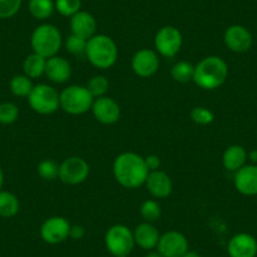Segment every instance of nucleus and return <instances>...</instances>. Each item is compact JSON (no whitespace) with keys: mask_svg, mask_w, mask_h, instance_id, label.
<instances>
[{"mask_svg":"<svg viewBox=\"0 0 257 257\" xmlns=\"http://www.w3.org/2000/svg\"><path fill=\"white\" fill-rule=\"evenodd\" d=\"M112 172L116 182L126 189L142 187L149 174L144 158L133 152L118 155L113 162Z\"/></svg>","mask_w":257,"mask_h":257,"instance_id":"nucleus-1","label":"nucleus"},{"mask_svg":"<svg viewBox=\"0 0 257 257\" xmlns=\"http://www.w3.org/2000/svg\"><path fill=\"white\" fill-rule=\"evenodd\" d=\"M228 77V64L218 56H208L194 66L193 81L202 90L212 91L221 87Z\"/></svg>","mask_w":257,"mask_h":257,"instance_id":"nucleus-2","label":"nucleus"},{"mask_svg":"<svg viewBox=\"0 0 257 257\" xmlns=\"http://www.w3.org/2000/svg\"><path fill=\"white\" fill-rule=\"evenodd\" d=\"M85 56L96 68L107 70L117 61L118 49L111 37L105 34H95L87 41Z\"/></svg>","mask_w":257,"mask_h":257,"instance_id":"nucleus-3","label":"nucleus"},{"mask_svg":"<svg viewBox=\"0 0 257 257\" xmlns=\"http://www.w3.org/2000/svg\"><path fill=\"white\" fill-rule=\"evenodd\" d=\"M63 44L61 32L52 24H41L33 31L31 37V46L34 53L51 58L58 54Z\"/></svg>","mask_w":257,"mask_h":257,"instance_id":"nucleus-4","label":"nucleus"},{"mask_svg":"<svg viewBox=\"0 0 257 257\" xmlns=\"http://www.w3.org/2000/svg\"><path fill=\"white\" fill-rule=\"evenodd\" d=\"M93 100L86 86L72 85L59 93V108L70 115H82L91 110Z\"/></svg>","mask_w":257,"mask_h":257,"instance_id":"nucleus-5","label":"nucleus"},{"mask_svg":"<svg viewBox=\"0 0 257 257\" xmlns=\"http://www.w3.org/2000/svg\"><path fill=\"white\" fill-rule=\"evenodd\" d=\"M105 246L115 257L128 256L135 246L134 233L123 224H115L106 232Z\"/></svg>","mask_w":257,"mask_h":257,"instance_id":"nucleus-6","label":"nucleus"},{"mask_svg":"<svg viewBox=\"0 0 257 257\" xmlns=\"http://www.w3.org/2000/svg\"><path fill=\"white\" fill-rule=\"evenodd\" d=\"M32 110L41 115H51L59 108V93L52 86L46 83L36 85L28 96Z\"/></svg>","mask_w":257,"mask_h":257,"instance_id":"nucleus-7","label":"nucleus"},{"mask_svg":"<svg viewBox=\"0 0 257 257\" xmlns=\"http://www.w3.org/2000/svg\"><path fill=\"white\" fill-rule=\"evenodd\" d=\"M183 44V36L178 28L165 26L157 32L154 37V46L157 53L165 58H172L179 53Z\"/></svg>","mask_w":257,"mask_h":257,"instance_id":"nucleus-8","label":"nucleus"},{"mask_svg":"<svg viewBox=\"0 0 257 257\" xmlns=\"http://www.w3.org/2000/svg\"><path fill=\"white\" fill-rule=\"evenodd\" d=\"M88 174L90 165L81 157H70L59 164L58 178L64 184H81L87 179Z\"/></svg>","mask_w":257,"mask_h":257,"instance_id":"nucleus-9","label":"nucleus"},{"mask_svg":"<svg viewBox=\"0 0 257 257\" xmlns=\"http://www.w3.org/2000/svg\"><path fill=\"white\" fill-rule=\"evenodd\" d=\"M71 223L61 216L46 219L41 226V237L49 244H58L70 237Z\"/></svg>","mask_w":257,"mask_h":257,"instance_id":"nucleus-10","label":"nucleus"},{"mask_svg":"<svg viewBox=\"0 0 257 257\" xmlns=\"http://www.w3.org/2000/svg\"><path fill=\"white\" fill-rule=\"evenodd\" d=\"M160 66L159 56L155 51L143 48L133 56L132 68L137 76L142 78H149L158 72Z\"/></svg>","mask_w":257,"mask_h":257,"instance_id":"nucleus-11","label":"nucleus"},{"mask_svg":"<svg viewBox=\"0 0 257 257\" xmlns=\"http://www.w3.org/2000/svg\"><path fill=\"white\" fill-rule=\"evenodd\" d=\"M189 249L187 237L178 231L165 232L160 236L157 251L163 257H182Z\"/></svg>","mask_w":257,"mask_h":257,"instance_id":"nucleus-12","label":"nucleus"},{"mask_svg":"<svg viewBox=\"0 0 257 257\" xmlns=\"http://www.w3.org/2000/svg\"><path fill=\"white\" fill-rule=\"evenodd\" d=\"M224 44L234 53H246L252 47V34L246 27L233 24L226 29L223 36Z\"/></svg>","mask_w":257,"mask_h":257,"instance_id":"nucleus-13","label":"nucleus"},{"mask_svg":"<svg viewBox=\"0 0 257 257\" xmlns=\"http://www.w3.org/2000/svg\"><path fill=\"white\" fill-rule=\"evenodd\" d=\"M91 111L96 120L103 125H112L117 122L121 116L120 105L113 98L107 97V96L95 98Z\"/></svg>","mask_w":257,"mask_h":257,"instance_id":"nucleus-14","label":"nucleus"},{"mask_svg":"<svg viewBox=\"0 0 257 257\" xmlns=\"http://www.w3.org/2000/svg\"><path fill=\"white\" fill-rule=\"evenodd\" d=\"M227 252L229 257H256L257 239L252 234L244 232L234 234L228 241Z\"/></svg>","mask_w":257,"mask_h":257,"instance_id":"nucleus-15","label":"nucleus"},{"mask_svg":"<svg viewBox=\"0 0 257 257\" xmlns=\"http://www.w3.org/2000/svg\"><path fill=\"white\" fill-rule=\"evenodd\" d=\"M234 187L243 196H257V165H243L234 173Z\"/></svg>","mask_w":257,"mask_h":257,"instance_id":"nucleus-16","label":"nucleus"},{"mask_svg":"<svg viewBox=\"0 0 257 257\" xmlns=\"http://www.w3.org/2000/svg\"><path fill=\"white\" fill-rule=\"evenodd\" d=\"M145 185L154 198H167L173 192V182L169 175L163 170H153L148 174Z\"/></svg>","mask_w":257,"mask_h":257,"instance_id":"nucleus-17","label":"nucleus"},{"mask_svg":"<svg viewBox=\"0 0 257 257\" xmlns=\"http://www.w3.org/2000/svg\"><path fill=\"white\" fill-rule=\"evenodd\" d=\"M70 19L71 33L75 34V36H78L88 41V39L92 38L96 34L97 22H96L95 17L91 13H88V12L80 11L75 16L71 17Z\"/></svg>","mask_w":257,"mask_h":257,"instance_id":"nucleus-18","label":"nucleus"},{"mask_svg":"<svg viewBox=\"0 0 257 257\" xmlns=\"http://www.w3.org/2000/svg\"><path fill=\"white\" fill-rule=\"evenodd\" d=\"M44 75L48 77L49 81L54 83H64L70 80L72 75V68L68 59L61 56H54L47 59L46 72Z\"/></svg>","mask_w":257,"mask_h":257,"instance_id":"nucleus-19","label":"nucleus"},{"mask_svg":"<svg viewBox=\"0 0 257 257\" xmlns=\"http://www.w3.org/2000/svg\"><path fill=\"white\" fill-rule=\"evenodd\" d=\"M133 233H134L135 244L142 247L143 249H147V251L157 248L160 236H162L157 227L149 222H143V223L138 224Z\"/></svg>","mask_w":257,"mask_h":257,"instance_id":"nucleus-20","label":"nucleus"},{"mask_svg":"<svg viewBox=\"0 0 257 257\" xmlns=\"http://www.w3.org/2000/svg\"><path fill=\"white\" fill-rule=\"evenodd\" d=\"M247 158H248V154H247L246 149L241 145L234 144L224 150L222 163H223L224 169L228 170V172L236 173L243 165H246Z\"/></svg>","mask_w":257,"mask_h":257,"instance_id":"nucleus-21","label":"nucleus"},{"mask_svg":"<svg viewBox=\"0 0 257 257\" xmlns=\"http://www.w3.org/2000/svg\"><path fill=\"white\" fill-rule=\"evenodd\" d=\"M46 63L47 58H44V57L39 56V54L33 52L32 54L27 56V58L23 62L24 75L28 76L31 80L39 78L46 72Z\"/></svg>","mask_w":257,"mask_h":257,"instance_id":"nucleus-22","label":"nucleus"},{"mask_svg":"<svg viewBox=\"0 0 257 257\" xmlns=\"http://www.w3.org/2000/svg\"><path fill=\"white\" fill-rule=\"evenodd\" d=\"M21 203L16 194L8 190H0V217L11 218L19 212Z\"/></svg>","mask_w":257,"mask_h":257,"instance_id":"nucleus-23","label":"nucleus"},{"mask_svg":"<svg viewBox=\"0 0 257 257\" xmlns=\"http://www.w3.org/2000/svg\"><path fill=\"white\" fill-rule=\"evenodd\" d=\"M28 9L32 17L38 21H46L51 18L53 12L56 11L53 0H29Z\"/></svg>","mask_w":257,"mask_h":257,"instance_id":"nucleus-24","label":"nucleus"},{"mask_svg":"<svg viewBox=\"0 0 257 257\" xmlns=\"http://www.w3.org/2000/svg\"><path fill=\"white\" fill-rule=\"evenodd\" d=\"M172 78L175 82L187 83L189 81H193L194 76V66L190 62L179 61L174 64L170 71Z\"/></svg>","mask_w":257,"mask_h":257,"instance_id":"nucleus-25","label":"nucleus"},{"mask_svg":"<svg viewBox=\"0 0 257 257\" xmlns=\"http://www.w3.org/2000/svg\"><path fill=\"white\" fill-rule=\"evenodd\" d=\"M11 91L17 97H28L34 85L31 78L26 75H17L11 80Z\"/></svg>","mask_w":257,"mask_h":257,"instance_id":"nucleus-26","label":"nucleus"},{"mask_svg":"<svg viewBox=\"0 0 257 257\" xmlns=\"http://www.w3.org/2000/svg\"><path fill=\"white\" fill-rule=\"evenodd\" d=\"M140 214L145 222L154 223L162 216V207L154 199H148L140 207Z\"/></svg>","mask_w":257,"mask_h":257,"instance_id":"nucleus-27","label":"nucleus"},{"mask_svg":"<svg viewBox=\"0 0 257 257\" xmlns=\"http://www.w3.org/2000/svg\"><path fill=\"white\" fill-rule=\"evenodd\" d=\"M108 80L105 77V76H93L90 81L87 82V90L88 92L92 95L93 98H98V97H102V96L106 95L108 90Z\"/></svg>","mask_w":257,"mask_h":257,"instance_id":"nucleus-28","label":"nucleus"},{"mask_svg":"<svg viewBox=\"0 0 257 257\" xmlns=\"http://www.w3.org/2000/svg\"><path fill=\"white\" fill-rule=\"evenodd\" d=\"M82 0H56L54 2V8L61 14L62 17H71L75 16L76 13L81 11Z\"/></svg>","mask_w":257,"mask_h":257,"instance_id":"nucleus-29","label":"nucleus"},{"mask_svg":"<svg viewBox=\"0 0 257 257\" xmlns=\"http://www.w3.org/2000/svg\"><path fill=\"white\" fill-rule=\"evenodd\" d=\"M37 172L42 179L54 180L59 175V164L52 159H44L38 164Z\"/></svg>","mask_w":257,"mask_h":257,"instance_id":"nucleus-30","label":"nucleus"},{"mask_svg":"<svg viewBox=\"0 0 257 257\" xmlns=\"http://www.w3.org/2000/svg\"><path fill=\"white\" fill-rule=\"evenodd\" d=\"M19 116V108L13 102L0 103V123L9 125L17 121Z\"/></svg>","mask_w":257,"mask_h":257,"instance_id":"nucleus-31","label":"nucleus"},{"mask_svg":"<svg viewBox=\"0 0 257 257\" xmlns=\"http://www.w3.org/2000/svg\"><path fill=\"white\" fill-rule=\"evenodd\" d=\"M64 47L67 49V52H70L71 54H85L86 52V46H87V39H83L81 37L75 36V34L71 33L70 37H67V39L63 42Z\"/></svg>","mask_w":257,"mask_h":257,"instance_id":"nucleus-32","label":"nucleus"},{"mask_svg":"<svg viewBox=\"0 0 257 257\" xmlns=\"http://www.w3.org/2000/svg\"><path fill=\"white\" fill-rule=\"evenodd\" d=\"M190 118L198 125H208V123L213 122L214 113L209 108L198 106L190 111Z\"/></svg>","mask_w":257,"mask_h":257,"instance_id":"nucleus-33","label":"nucleus"},{"mask_svg":"<svg viewBox=\"0 0 257 257\" xmlns=\"http://www.w3.org/2000/svg\"><path fill=\"white\" fill-rule=\"evenodd\" d=\"M23 0H0V19H9L16 16Z\"/></svg>","mask_w":257,"mask_h":257,"instance_id":"nucleus-34","label":"nucleus"},{"mask_svg":"<svg viewBox=\"0 0 257 257\" xmlns=\"http://www.w3.org/2000/svg\"><path fill=\"white\" fill-rule=\"evenodd\" d=\"M145 159V164H147L148 169H149V172H153V170H158L160 168V164H162V162H160V158L158 157V155H148L147 158H144Z\"/></svg>","mask_w":257,"mask_h":257,"instance_id":"nucleus-35","label":"nucleus"},{"mask_svg":"<svg viewBox=\"0 0 257 257\" xmlns=\"http://www.w3.org/2000/svg\"><path fill=\"white\" fill-rule=\"evenodd\" d=\"M85 236V228L80 224H71V229H70V238L72 239H81L83 238Z\"/></svg>","mask_w":257,"mask_h":257,"instance_id":"nucleus-36","label":"nucleus"},{"mask_svg":"<svg viewBox=\"0 0 257 257\" xmlns=\"http://www.w3.org/2000/svg\"><path fill=\"white\" fill-rule=\"evenodd\" d=\"M182 257H201V256H199L196 251H189V249H188V251L185 252Z\"/></svg>","mask_w":257,"mask_h":257,"instance_id":"nucleus-37","label":"nucleus"},{"mask_svg":"<svg viewBox=\"0 0 257 257\" xmlns=\"http://www.w3.org/2000/svg\"><path fill=\"white\" fill-rule=\"evenodd\" d=\"M144 257H163L158 251H149Z\"/></svg>","mask_w":257,"mask_h":257,"instance_id":"nucleus-38","label":"nucleus"},{"mask_svg":"<svg viewBox=\"0 0 257 257\" xmlns=\"http://www.w3.org/2000/svg\"><path fill=\"white\" fill-rule=\"evenodd\" d=\"M249 159L252 160V162H257V150H254V152H251L248 154Z\"/></svg>","mask_w":257,"mask_h":257,"instance_id":"nucleus-39","label":"nucleus"},{"mask_svg":"<svg viewBox=\"0 0 257 257\" xmlns=\"http://www.w3.org/2000/svg\"><path fill=\"white\" fill-rule=\"evenodd\" d=\"M3 183H4V174L2 168H0V190H2V187H3Z\"/></svg>","mask_w":257,"mask_h":257,"instance_id":"nucleus-40","label":"nucleus"},{"mask_svg":"<svg viewBox=\"0 0 257 257\" xmlns=\"http://www.w3.org/2000/svg\"><path fill=\"white\" fill-rule=\"evenodd\" d=\"M118 257H127V256H118Z\"/></svg>","mask_w":257,"mask_h":257,"instance_id":"nucleus-41","label":"nucleus"}]
</instances>
